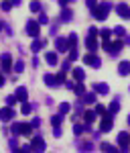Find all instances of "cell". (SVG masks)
<instances>
[{"label": "cell", "mask_w": 130, "mask_h": 153, "mask_svg": "<svg viewBox=\"0 0 130 153\" xmlns=\"http://www.w3.org/2000/svg\"><path fill=\"white\" fill-rule=\"evenodd\" d=\"M110 8H112L110 2H102V4H95L94 8H92V14H94V19H98V21H106Z\"/></svg>", "instance_id": "cell-1"}, {"label": "cell", "mask_w": 130, "mask_h": 153, "mask_svg": "<svg viewBox=\"0 0 130 153\" xmlns=\"http://www.w3.org/2000/svg\"><path fill=\"white\" fill-rule=\"evenodd\" d=\"M10 133L12 135H31L33 133V127L26 125V123H12Z\"/></svg>", "instance_id": "cell-2"}, {"label": "cell", "mask_w": 130, "mask_h": 153, "mask_svg": "<svg viewBox=\"0 0 130 153\" xmlns=\"http://www.w3.org/2000/svg\"><path fill=\"white\" fill-rule=\"evenodd\" d=\"M122 47H124V41H122V39H116L114 43L104 41V49H106V51H110L112 55H118L120 51H122Z\"/></svg>", "instance_id": "cell-3"}, {"label": "cell", "mask_w": 130, "mask_h": 153, "mask_svg": "<svg viewBox=\"0 0 130 153\" xmlns=\"http://www.w3.org/2000/svg\"><path fill=\"white\" fill-rule=\"evenodd\" d=\"M29 147H31V151H35V153H45V149H47V145H45V141H43L41 135H35Z\"/></svg>", "instance_id": "cell-4"}, {"label": "cell", "mask_w": 130, "mask_h": 153, "mask_svg": "<svg viewBox=\"0 0 130 153\" xmlns=\"http://www.w3.org/2000/svg\"><path fill=\"white\" fill-rule=\"evenodd\" d=\"M26 35H31L33 39H37V37L41 35V25L37 23L35 19H31V21L26 23Z\"/></svg>", "instance_id": "cell-5"}, {"label": "cell", "mask_w": 130, "mask_h": 153, "mask_svg": "<svg viewBox=\"0 0 130 153\" xmlns=\"http://www.w3.org/2000/svg\"><path fill=\"white\" fill-rule=\"evenodd\" d=\"M83 63H85V65H92V68H102V59L98 57L95 53H87V55H83Z\"/></svg>", "instance_id": "cell-6"}, {"label": "cell", "mask_w": 130, "mask_h": 153, "mask_svg": "<svg viewBox=\"0 0 130 153\" xmlns=\"http://www.w3.org/2000/svg\"><path fill=\"white\" fill-rule=\"evenodd\" d=\"M112 127H114V118H112V114L102 117V123H100V133H108V131H112Z\"/></svg>", "instance_id": "cell-7"}, {"label": "cell", "mask_w": 130, "mask_h": 153, "mask_svg": "<svg viewBox=\"0 0 130 153\" xmlns=\"http://www.w3.org/2000/svg\"><path fill=\"white\" fill-rule=\"evenodd\" d=\"M118 145L122 153H128V145H130V133H120L118 135Z\"/></svg>", "instance_id": "cell-8"}, {"label": "cell", "mask_w": 130, "mask_h": 153, "mask_svg": "<svg viewBox=\"0 0 130 153\" xmlns=\"http://www.w3.org/2000/svg\"><path fill=\"white\" fill-rule=\"evenodd\" d=\"M12 118H14V110H12L10 106L0 108V123H10Z\"/></svg>", "instance_id": "cell-9"}, {"label": "cell", "mask_w": 130, "mask_h": 153, "mask_svg": "<svg viewBox=\"0 0 130 153\" xmlns=\"http://www.w3.org/2000/svg\"><path fill=\"white\" fill-rule=\"evenodd\" d=\"M0 68H2V71H10L12 70V57H10V53H2V55H0Z\"/></svg>", "instance_id": "cell-10"}, {"label": "cell", "mask_w": 130, "mask_h": 153, "mask_svg": "<svg viewBox=\"0 0 130 153\" xmlns=\"http://www.w3.org/2000/svg\"><path fill=\"white\" fill-rule=\"evenodd\" d=\"M55 49H57V51H59V53H65V51H67V39H65V37H57V39H55Z\"/></svg>", "instance_id": "cell-11"}, {"label": "cell", "mask_w": 130, "mask_h": 153, "mask_svg": "<svg viewBox=\"0 0 130 153\" xmlns=\"http://www.w3.org/2000/svg\"><path fill=\"white\" fill-rule=\"evenodd\" d=\"M94 90H95V94H100V96H106L108 92H110L108 84H104V82H98V84H94Z\"/></svg>", "instance_id": "cell-12"}, {"label": "cell", "mask_w": 130, "mask_h": 153, "mask_svg": "<svg viewBox=\"0 0 130 153\" xmlns=\"http://www.w3.org/2000/svg\"><path fill=\"white\" fill-rule=\"evenodd\" d=\"M45 45H47V41H45V39H39V37H37L35 41H33V45H31V51H33V53H37V51H41V49L45 47Z\"/></svg>", "instance_id": "cell-13"}, {"label": "cell", "mask_w": 130, "mask_h": 153, "mask_svg": "<svg viewBox=\"0 0 130 153\" xmlns=\"http://www.w3.org/2000/svg\"><path fill=\"white\" fill-rule=\"evenodd\" d=\"M14 96H16V100H18V102H24V100H26V96H29V92H26V88H24V86H18V88H16V92H14Z\"/></svg>", "instance_id": "cell-14"}, {"label": "cell", "mask_w": 130, "mask_h": 153, "mask_svg": "<svg viewBox=\"0 0 130 153\" xmlns=\"http://www.w3.org/2000/svg\"><path fill=\"white\" fill-rule=\"evenodd\" d=\"M116 12H118V14L122 16V19H128L130 6H128V4H124V2H122V4H118V6H116Z\"/></svg>", "instance_id": "cell-15"}, {"label": "cell", "mask_w": 130, "mask_h": 153, "mask_svg": "<svg viewBox=\"0 0 130 153\" xmlns=\"http://www.w3.org/2000/svg\"><path fill=\"white\" fill-rule=\"evenodd\" d=\"M45 61H47L49 65H57V61H59V59H57V53H55V51H47V53H45Z\"/></svg>", "instance_id": "cell-16"}, {"label": "cell", "mask_w": 130, "mask_h": 153, "mask_svg": "<svg viewBox=\"0 0 130 153\" xmlns=\"http://www.w3.org/2000/svg\"><path fill=\"white\" fill-rule=\"evenodd\" d=\"M85 47H87L90 51H92V53H94L95 49H98V41H95V37L87 35V39H85Z\"/></svg>", "instance_id": "cell-17"}, {"label": "cell", "mask_w": 130, "mask_h": 153, "mask_svg": "<svg viewBox=\"0 0 130 153\" xmlns=\"http://www.w3.org/2000/svg\"><path fill=\"white\" fill-rule=\"evenodd\" d=\"M118 74H120V76H128V74H130V61H120Z\"/></svg>", "instance_id": "cell-18"}, {"label": "cell", "mask_w": 130, "mask_h": 153, "mask_svg": "<svg viewBox=\"0 0 130 153\" xmlns=\"http://www.w3.org/2000/svg\"><path fill=\"white\" fill-rule=\"evenodd\" d=\"M87 129H90V125H82V123H75V125H73V133H75L77 137H79V135H83Z\"/></svg>", "instance_id": "cell-19"}, {"label": "cell", "mask_w": 130, "mask_h": 153, "mask_svg": "<svg viewBox=\"0 0 130 153\" xmlns=\"http://www.w3.org/2000/svg\"><path fill=\"white\" fill-rule=\"evenodd\" d=\"M95 117H98V114H95L94 110H85V112H83V120H85V125H92V123L95 120Z\"/></svg>", "instance_id": "cell-20"}, {"label": "cell", "mask_w": 130, "mask_h": 153, "mask_svg": "<svg viewBox=\"0 0 130 153\" xmlns=\"http://www.w3.org/2000/svg\"><path fill=\"white\" fill-rule=\"evenodd\" d=\"M73 78H75V82H83L85 80V71L82 68H73Z\"/></svg>", "instance_id": "cell-21"}, {"label": "cell", "mask_w": 130, "mask_h": 153, "mask_svg": "<svg viewBox=\"0 0 130 153\" xmlns=\"http://www.w3.org/2000/svg\"><path fill=\"white\" fill-rule=\"evenodd\" d=\"M118 110H120V102H118V98H116V100H112V102H110V108H108V114H112V117H114V114H116Z\"/></svg>", "instance_id": "cell-22"}, {"label": "cell", "mask_w": 130, "mask_h": 153, "mask_svg": "<svg viewBox=\"0 0 130 153\" xmlns=\"http://www.w3.org/2000/svg\"><path fill=\"white\" fill-rule=\"evenodd\" d=\"M71 19H73V12H71L69 8L63 6V10H61V21H63V23H69Z\"/></svg>", "instance_id": "cell-23"}, {"label": "cell", "mask_w": 130, "mask_h": 153, "mask_svg": "<svg viewBox=\"0 0 130 153\" xmlns=\"http://www.w3.org/2000/svg\"><path fill=\"white\" fill-rule=\"evenodd\" d=\"M75 45H77V33H69V37H67V47L75 49Z\"/></svg>", "instance_id": "cell-24"}, {"label": "cell", "mask_w": 130, "mask_h": 153, "mask_svg": "<svg viewBox=\"0 0 130 153\" xmlns=\"http://www.w3.org/2000/svg\"><path fill=\"white\" fill-rule=\"evenodd\" d=\"M43 82L47 84V86H57V82H55V76H53V74H45V76H43Z\"/></svg>", "instance_id": "cell-25"}, {"label": "cell", "mask_w": 130, "mask_h": 153, "mask_svg": "<svg viewBox=\"0 0 130 153\" xmlns=\"http://www.w3.org/2000/svg\"><path fill=\"white\" fill-rule=\"evenodd\" d=\"M69 110H71V104H69V102H61V104H59V114H63V117H65V114H69Z\"/></svg>", "instance_id": "cell-26"}, {"label": "cell", "mask_w": 130, "mask_h": 153, "mask_svg": "<svg viewBox=\"0 0 130 153\" xmlns=\"http://www.w3.org/2000/svg\"><path fill=\"white\" fill-rule=\"evenodd\" d=\"M61 123H63V114H53L51 117V125L53 127H61Z\"/></svg>", "instance_id": "cell-27"}, {"label": "cell", "mask_w": 130, "mask_h": 153, "mask_svg": "<svg viewBox=\"0 0 130 153\" xmlns=\"http://www.w3.org/2000/svg\"><path fill=\"white\" fill-rule=\"evenodd\" d=\"M73 90H75V94H77V96H83V94H85V86H83V82H77L75 86H73Z\"/></svg>", "instance_id": "cell-28"}, {"label": "cell", "mask_w": 130, "mask_h": 153, "mask_svg": "<svg viewBox=\"0 0 130 153\" xmlns=\"http://www.w3.org/2000/svg\"><path fill=\"white\" fill-rule=\"evenodd\" d=\"M29 8H31V12H41V10H43V6H41V2H39V0H33Z\"/></svg>", "instance_id": "cell-29"}, {"label": "cell", "mask_w": 130, "mask_h": 153, "mask_svg": "<svg viewBox=\"0 0 130 153\" xmlns=\"http://www.w3.org/2000/svg\"><path fill=\"white\" fill-rule=\"evenodd\" d=\"M112 33H114V35L118 37V39H122V37L126 35V29H124V27H122V25H118V27H116V29H114V31H112Z\"/></svg>", "instance_id": "cell-30"}, {"label": "cell", "mask_w": 130, "mask_h": 153, "mask_svg": "<svg viewBox=\"0 0 130 153\" xmlns=\"http://www.w3.org/2000/svg\"><path fill=\"white\" fill-rule=\"evenodd\" d=\"M98 35L102 37V41H110V37H112V31H110V29H102Z\"/></svg>", "instance_id": "cell-31"}, {"label": "cell", "mask_w": 130, "mask_h": 153, "mask_svg": "<svg viewBox=\"0 0 130 153\" xmlns=\"http://www.w3.org/2000/svg\"><path fill=\"white\" fill-rule=\"evenodd\" d=\"M12 70L18 71V74H23V71H24V61H21V59H18L16 63H12Z\"/></svg>", "instance_id": "cell-32"}, {"label": "cell", "mask_w": 130, "mask_h": 153, "mask_svg": "<svg viewBox=\"0 0 130 153\" xmlns=\"http://www.w3.org/2000/svg\"><path fill=\"white\" fill-rule=\"evenodd\" d=\"M55 82H57V86H61V84L67 82V78H65V71H59V74L55 76Z\"/></svg>", "instance_id": "cell-33"}, {"label": "cell", "mask_w": 130, "mask_h": 153, "mask_svg": "<svg viewBox=\"0 0 130 153\" xmlns=\"http://www.w3.org/2000/svg\"><path fill=\"white\" fill-rule=\"evenodd\" d=\"M31 110H33V104H29V102L24 100L23 104H21V112H23V114H29Z\"/></svg>", "instance_id": "cell-34"}, {"label": "cell", "mask_w": 130, "mask_h": 153, "mask_svg": "<svg viewBox=\"0 0 130 153\" xmlns=\"http://www.w3.org/2000/svg\"><path fill=\"white\" fill-rule=\"evenodd\" d=\"M82 102H85V104H94L95 102V94H83Z\"/></svg>", "instance_id": "cell-35"}, {"label": "cell", "mask_w": 130, "mask_h": 153, "mask_svg": "<svg viewBox=\"0 0 130 153\" xmlns=\"http://www.w3.org/2000/svg\"><path fill=\"white\" fill-rule=\"evenodd\" d=\"M102 151H104V153H118L110 143H102Z\"/></svg>", "instance_id": "cell-36"}, {"label": "cell", "mask_w": 130, "mask_h": 153, "mask_svg": "<svg viewBox=\"0 0 130 153\" xmlns=\"http://www.w3.org/2000/svg\"><path fill=\"white\" fill-rule=\"evenodd\" d=\"M12 153H33V151H31V147H29V145H24V147H14Z\"/></svg>", "instance_id": "cell-37"}, {"label": "cell", "mask_w": 130, "mask_h": 153, "mask_svg": "<svg viewBox=\"0 0 130 153\" xmlns=\"http://www.w3.org/2000/svg\"><path fill=\"white\" fill-rule=\"evenodd\" d=\"M94 112H95V114H102V117H106V114H108V108H106V106H102V104H98Z\"/></svg>", "instance_id": "cell-38"}, {"label": "cell", "mask_w": 130, "mask_h": 153, "mask_svg": "<svg viewBox=\"0 0 130 153\" xmlns=\"http://www.w3.org/2000/svg\"><path fill=\"white\" fill-rule=\"evenodd\" d=\"M0 8H2V10L4 12H8L12 8V4H10V0H2V2H0Z\"/></svg>", "instance_id": "cell-39"}, {"label": "cell", "mask_w": 130, "mask_h": 153, "mask_svg": "<svg viewBox=\"0 0 130 153\" xmlns=\"http://www.w3.org/2000/svg\"><path fill=\"white\" fill-rule=\"evenodd\" d=\"M37 23H39V25H47V23H49V16L45 14V12H41V14H39V21H37Z\"/></svg>", "instance_id": "cell-40"}, {"label": "cell", "mask_w": 130, "mask_h": 153, "mask_svg": "<svg viewBox=\"0 0 130 153\" xmlns=\"http://www.w3.org/2000/svg\"><path fill=\"white\" fill-rule=\"evenodd\" d=\"M16 102H18V100H16V96H6V106H10V108H12Z\"/></svg>", "instance_id": "cell-41"}, {"label": "cell", "mask_w": 130, "mask_h": 153, "mask_svg": "<svg viewBox=\"0 0 130 153\" xmlns=\"http://www.w3.org/2000/svg\"><path fill=\"white\" fill-rule=\"evenodd\" d=\"M77 57H79V53H77V49H69V61H75Z\"/></svg>", "instance_id": "cell-42"}, {"label": "cell", "mask_w": 130, "mask_h": 153, "mask_svg": "<svg viewBox=\"0 0 130 153\" xmlns=\"http://www.w3.org/2000/svg\"><path fill=\"white\" fill-rule=\"evenodd\" d=\"M31 127H33V129H35V127H41V118H33V120H31Z\"/></svg>", "instance_id": "cell-43"}, {"label": "cell", "mask_w": 130, "mask_h": 153, "mask_svg": "<svg viewBox=\"0 0 130 153\" xmlns=\"http://www.w3.org/2000/svg\"><path fill=\"white\" fill-rule=\"evenodd\" d=\"M53 137H57V139L61 137V127H55V129H53Z\"/></svg>", "instance_id": "cell-44"}, {"label": "cell", "mask_w": 130, "mask_h": 153, "mask_svg": "<svg viewBox=\"0 0 130 153\" xmlns=\"http://www.w3.org/2000/svg\"><path fill=\"white\" fill-rule=\"evenodd\" d=\"M85 4H87V6H90V8H94L95 4H98V0H85Z\"/></svg>", "instance_id": "cell-45"}, {"label": "cell", "mask_w": 130, "mask_h": 153, "mask_svg": "<svg viewBox=\"0 0 130 153\" xmlns=\"http://www.w3.org/2000/svg\"><path fill=\"white\" fill-rule=\"evenodd\" d=\"M90 35H92V37H98V29H95V27H90Z\"/></svg>", "instance_id": "cell-46"}, {"label": "cell", "mask_w": 130, "mask_h": 153, "mask_svg": "<svg viewBox=\"0 0 130 153\" xmlns=\"http://www.w3.org/2000/svg\"><path fill=\"white\" fill-rule=\"evenodd\" d=\"M4 84H6V78H4V74H2V71H0V88H2V86H4Z\"/></svg>", "instance_id": "cell-47"}, {"label": "cell", "mask_w": 130, "mask_h": 153, "mask_svg": "<svg viewBox=\"0 0 130 153\" xmlns=\"http://www.w3.org/2000/svg\"><path fill=\"white\" fill-rule=\"evenodd\" d=\"M21 2H23V0H10L12 6H21Z\"/></svg>", "instance_id": "cell-48"}, {"label": "cell", "mask_w": 130, "mask_h": 153, "mask_svg": "<svg viewBox=\"0 0 130 153\" xmlns=\"http://www.w3.org/2000/svg\"><path fill=\"white\" fill-rule=\"evenodd\" d=\"M69 68H71V63H69V61H65V63H63V71H67Z\"/></svg>", "instance_id": "cell-49"}, {"label": "cell", "mask_w": 130, "mask_h": 153, "mask_svg": "<svg viewBox=\"0 0 130 153\" xmlns=\"http://www.w3.org/2000/svg\"><path fill=\"white\" fill-rule=\"evenodd\" d=\"M59 4H61V6H65V4H67V0H59Z\"/></svg>", "instance_id": "cell-50"}, {"label": "cell", "mask_w": 130, "mask_h": 153, "mask_svg": "<svg viewBox=\"0 0 130 153\" xmlns=\"http://www.w3.org/2000/svg\"><path fill=\"white\" fill-rule=\"evenodd\" d=\"M0 31H2V21H0Z\"/></svg>", "instance_id": "cell-51"}, {"label": "cell", "mask_w": 130, "mask_h": 153, "mask_svg": "<svg viewBox=\"0 0 130 153\" xmlns=\"http://www.w3.org/2000/svg\"><path fill=\"white\" fill-rule=\"evenodd\" d=\"M128 125H130V117H128Z\"/></svg>", "instance_id": "cell-52"}, {"label": "cell", "mask_w": 130, "mask_h": 153, "mask_svg": "<svg viewBox=\"0 0 130 153\" xmlns=\"http://www.w3.org/2000/svg\"><path fill=\"white\" fill-rule=\"evenodd\" d=\"M128 19H130V12H128Z\"/></svg>", "instance_id": "cell-53"}, {"label": "cell", "mask_w": 130, "mask_h": 153, "mask_svg": "<svg viewBox=\"0 0 130 153\" xmlns=\"http://www.w3.org/2000/svg\"><path fill=\"white\" fill-rule=\"evenodd\" d=\"M67 2H71V0H67Z\"/></svg>", "instance_id": "cell-54"}]
</instances>
